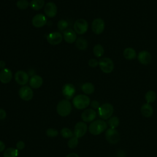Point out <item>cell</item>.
Returning a JSON list of instances; mask_svg holds the SVG:
<instances>
[{
	"label": "cell",
	"instance_id": "7402d4cb",
	"mask_svg": "<svg viewBox=\"0 0 157 157\" xmlns=\"http://www.w3.org/2000/svg\"><path fill=\"white\" fill-rule=\"evenodd\" d=\"M123 56L128 60H132L137 57V53L134 48L127 47L123 51Z\"/></svg>",
	"mask_w": 157,
	"mask_h": 157
},
{
	"label": "cell",
	"instance_id": "3957f363",
	"mask_svg": "<svg viewBox=\"0 0 157 157\" xmlns=\"http://www.w3.org/2000/svg\"><path fill=\"white\" fill-rule=\"evenodd\" d=\"M72 111V105L67 99L60 101L56 105V112L61 117L68 116Z\"/></svg>",
	"mask_w": 157,
	"mask_h": 157
},
{
	"label": "cell",
	"instance_id": "7c38bea8",
	"mask_svg": "<svg viewBox=\"0 0 157 157\" xmlns=\"http://www.w3.org/2000/svg\"><path fill=\"white\" fill-rule=\"evenodd\" d=\"M96 117V112L93 109H85L81 114V118L83 122L90 123L94 120Z\"/></svg>",
	"mask_w": 157,
	"mask_h": 157
},
{
	"label": "cell",
	"instance_id": "e0dca14e",
	"mask_svg": "<svg viewBox=\"0 0 157 157\" xmlns=\"http://www.w3.org/2000/svg\"><path fill=\"white\" fill-rule=\"evenodd\" d=\"M137 59L140 64L143 65H148L151 63L152 58L149 52L147 50H142L138 53Z\"/></svg>",
	"mask_w": 157,
	"mask_h": 157
},
{
	"label": "cell",
	"instance_id": "f1b7e54d",
	"mask_svg": "<svg viewBox=\"0 0 157 157\" xmlns=\"http://www.w3.org/2000/svg\"><path fill=\"white\" fill-rule=\"evenodd\" d=\"M93 53L95 56L101 57L104 53V49L101 44H96L93 47Z\"/></svg>",
	"mask_w": 157,
	"mask_h": 157
},
{
	"label": "cell",
	"instance_id": "ba28073f",
	"mask_svg": "<svg viewBox=\"0 0 157 157\" xmlns=\"http://www.w3.org/2000/svg\"><path fill=\"white\" fill-rule=\"evenodd\" d=\"M88 28V22L84 19H78L75 21L74 25L75 32L78 34H83L85 33Z\"/></svg>",
	"mask_w": 157,
	"mask_h": 157
},
{
	"label": "cell",
	"instance_id": "2e32d148",
	"mask_svg": "<svg viewBox=\"0 0 157 157\" xmlns=\"http://www.w3.org/2000/svg\"><path fill=\"white\" fill-rule=\"evenodd\" d=\"M57 6L53 2H47L44 7V12L49 18H53L57 14Z\"/></svg>",
	"mask_w": 157,
	"mask_h": 157
},
{
	"label": "cell",
	"instance_id": "8fae6325",
	"mask_svg": "<svg viewBox=\"0 0 157 157\" xmlns=\"http://www.w3.org/2000/svg\"><path fill=\"white\" fill-rule=\"evenodd\" d=\"M14 78L18 85L25 86L29 81V75L25 71L19 70L15 72Z\"/></svg>",
	"mask_w": 157,
	"mask_h": 157
},
{
	"label": "cell",
	"instance_id": "7a4b0ae2",
	"mask_svg": "<svg viewBox=\"0 0 157 157\" xmlns=\"http://www.w3.org/2000/svg\"><path fill=\"white\" fill-rule=\"evenodd\" d=\"M91 101L90 98L86 94L76 95L72 99V104L74 106L78 109L82 110L86 109L90 104Z\"/></svg>",
	"mask_w": 157,
	"mask_h": 157
},
{
	"label": "cell",
	"instance_id": "603a6c76",
	"mask_svg": "<svg viewBox=\"0 0 157 157\" xmlns=\"http://www.w3.org/2000/svg\"><path fill=\"white\" fill-rule=\"evenodd\" d=\"M81 90L85 94H91L94 91L95 88L93 83L90 82H86L82 85Z\"/></svg>",
	"mask_w": 157,
	"mask_h": 157
},
{
	"label": "cell",
	"instance_id": "52a82bcc",
	"mask_svg": "<svg viewBox=\"0 0 157 157\" xmlns=\"http://www.w3.org/2000/svg\"><path fill=\"white\" fill-rule=\"evenodd\" d=\"M18 95L22 100L29 101L33 99L34 93L31 88L25 85L20 88L18 91Z\"/></svg>",
	"mask_w": 157,
	"mask_h": 157
},
{
	"label": "cell",
	"instance_id": "d4e9b609",
	"mask_svg": "<svg viewBox=\"0 0 157 157\" xmlns=\"http://www.w3.org/2000/svg\"><path fill=\"white\" fill-rule=\"evenodd\" d=\"M18 150L17 148L9 147L7 148L3 153L4 157H18Z\"/></svg>",
	"mask_w": 157,
	"mask_h": 157
},
{
	"label": "cell",
	"instance_id": "9c48e42d",
	"mask_svg": "<svg viewBox=\"0 0 157 157\" xmlns=\"http://www.w3.org/2000/svg\"><path fill=\"white\" fill-rule=\"evenodd\" d=\"M88 128L87 124L83 121H79L77 123L74 129V135L77 138L82 137L87 132Z\"/></svg>",
	"mask_w": 157,
	"mask_h": 157
},
{
	"label": "cell",
	"instance_id": "e575fe53",
	"mask_svg": "<svg viewBox=\"0 0 157 157\" xmlns=\"http://www.w3.org/2000/svg\"><path fill=\"white\" fill-rule=\"evenodd\" d=\"M88 65L91 67H96L98 65H99V61L96 59H90L88 61Z\"/></svg>",
	"mask_w": 157,
	"mask_h": 157
},
{
	"label": "cell",
	"instance_id": "d590c367",
	"mask_svg": "<svg viewBox=\"0 0 157 157\" xmlns=\"http://www.w3.org/2000/svg\"><path fill=\"white\" fill-rule=\"evenodd\" d=\"M25 147V144L23 141L22 140H19L17 142L16 144V148L18 150H21L24 149Z\"/></svg>",
	"mask_w": 157,
	"mask_h": 157
},
{
	"label": "cell",
	"instance_id": "ffe728a7",
	"mask_svg": "<svg viewBox=\"0 0 157 157\" xmlns=\"http://www.w3.org/2000/svg\"><path fill=\"white\" fill-rule=\"evenodd\" d=\"M29 85L31 88L37 89L40 88L43 83L42 78L39 75H33L29 80Z\"/></svg>",
	"mask_w": 157,
	"mask_h": 157
},
{
	"label": "cell",
	"instance_id": "4dcf8cb0",
	"mask_svg": "<svg viewBox=\"0 0 157 157\" xmlns=\"http://www.w3.org/2000/svg\"><path fill=\"white\" fill-rule=\"evenodd\" d=\"M78 144V138L75 136H73L69 139L67 142V146L69 148L74 149L75 148Z\"/></svg>",
	"mask_w": 157,
	"mask_h": 157
},
{
	"label": "cell",
	"instance_id": "836d02e7",
	"mask_svg": "<svg viewBox=\"0 0 157 157\" xmlns=\"http://www.w3.org/2000/svg\"><path fill=\"white\" fill-rule=\"evenodd\" d=\"M46 134L49 137H55L58 135V131L52 128H49L46 131Z\"/></svg>",
	"mask_w": 157,
	"mask_h": 157
},
{
	"label": "cell",
	"instance_id": "ac0fdd59",
	"mask_svg": "<svg viewBox=\"0 0 157 157\" xmlns=\"http://www.w3.org/2000/svg\"><path fill=\"white\" fill-rule=\"evenodd\" d=\"M63 37L67 43L72 44L77 40V34L73 29H66L63 32Z\"/></svg>",
	"mask_w": 157,
	"mask_h": 157
},
{
	"label": "cell",
	"instance_id": "60d3db41",
	"mask_svg": "<svg viewBox=\"0 0 157 157\" xmlns=\"http://www.w3.org/2000/svg\"><path fill=\"white\" fill-rule=\"evenodd\" d=\"M5 66H6V63H5L4 61L1 60V61H0V68L2 69H4Z\"/></svg>",
	"mask_w": 157,
	"mask_h": 157
},
{
	"label": "cell",
	"instance_id": "ab89813d",
	"mask_svg": "<svg viewBox=\"0 0 157 157\" xmlns=\"http://www.w3.org/2000/svg\"><path fill=\"white\" fill-rule=\"evenodd\" d=\"M66 157H79V156L75 153H71L68 154Z\"/></svg>",
	"mask_w": 157,
	"mask_h": 157
},
{
	"label": "cell",
	"instance_id": "f546056e",
	"mask_svg": "<svg viewBox=\"0 0 157 157\" xmlns=\"http://www.w3.org/2000/svg\"><path fill=\"white\" fill-rule=\"evenodd\" d=\"M60 134L61 136L65 139H70L74 136V132L72 131V130L66 127L63 128L61 129Z\"/></svg>",
	"mask_w": 157,
	"mask_h": 157
},
{
	"label": "cell",
	"instance_id": "cb8c5ba5",
	"mask_svg": "<svg viewBox=\"0 0 157 157\" xmlns=\"http://www.w3.org/2000/svg\"><path fill=\"white\" fill-rule=\"evenodd\" d=\"M75 46L78 49L80 50H84L87 48L88 42L83 37H79L76 40Z\"/></svg>",
	"mask_w": 157,
	"mask_h": 157
},
{
	"label": "cell",
	"instance_id": "277c9868",
	"mask_svg": "<svg viewBox=\"0 0 157 157\" xmlns=\"http://www.w3.org/2000/svg\"><path fill=\"white\" fill-rule=\"evenodd\" d=\"M113 106L110 103H104L100 105L98 109L99 117L102 120L109 119L113 113Z\"/></svg>",
	"mask_w": 157,
	"mask_h": 157
},
{
	"label": "cell",
	"instance_id": "5bb4252c",
	"mask_svg": "<svg viewBox=\"0 0 157 157\" xmlns=\"http://www.w3.org/2000/svg\"><path fill=\"white\" fill-rule=\"evenodd\" d=\"M62 94L66 98L70 99L72 98L75 93V88L73 84L66 83L62 88Z\"/></svg>",
	"mask_w": 157,
	"mask_h": 157
},
{
	"label": "cell",
	"instance_id": "9a60e30c",
	"mask_svg": "<svg viewBox=\"0 0 157 157\" xmlns=\"http://www.w3.org/2000/svg\"><path fill=\"white\" fill-rule=\"evenodd\" d=\"M47 20L46 17L42 14V13H38L34 15L32 19V24L33 25L37 28H42L47 23Z\"/></svg>",
	"mask_w": 157,
	"mask_h": 157
},
{
	"label": "cell",
	"instance_id": "74e56055",
	"mask_svg": "<svg viewBox=\"0 0 157 157\" xmlns=\"http://www.w3.org/2000/svg\"><path fill=\"white\" fill-rule=\"evenodd\" d=\"M7 115L6 112L2 109H0V120H4L6 118Z\"/></svg>",
	"mask_w": 157,
	"mask_h": 157
},
{
	"label": "cell",
	"instance_id": "83f0119b",
	"mask_svg": "<svg viewBox=\"0 0 157 157\" xmlns=\"http://www.w3.org/2000/svg\"><path fill=\"white\" fill-rule=\"evenodd\" d=\"M120 124V120L119 118L116 116L111 117L109 120L107 122V124L109 126L110 128L115 129Z\"/></svg>",
	"mask_w": 157,
	"mask_h": 157
},
{
	"label": "cell",
	"instance_id": "f35d334b",
	"mask_svg": "<svg viewBox=\"0 0 157 157\" xmlns=\"http://www.w3.org/2000/svg\"><path fill=\"white\" fill-rule=\"evenodd\" d=\"M6 148V145L2 141L0 140V153L2 152Z\"/></svg>",
	"mask_w": 157,
	"mask_h": 157
},
{
	"label": "cell",
	"instance_id": "4fadbf2b",
	"mask_svg": "<svg viewBox=\"0 0 157 157\" xmlns=\"http://www.w3.org/2000/svg\"><path fill=\"white\" fill-rule=\"evenodd\" d=\"M63 36L59 32H53L47 36V42L53 45H58L62 42Z\"/></svg>",
	"mask_w": 157,
	"mask_h": 157
},
{
	"label": "cell",
	"instance_id": "6da1fadb",
	"mask_svg": "<svg viewBox=\"0 0 157 157\" xmlns=\"http://www.w3.org/2000/svg\"><path fill=\"white\" fill-rule=\"evenodd\" d=\"M107 123L104 120H96L90 124L88 131L93 135H99L107 129Z\"/></svg>",
	"mask_w": 157,
	"mask_h": 157
},
{
	"label": "cell",
	"instance_id": "30bf717a",
	"mask_svg": "<svg viewBox=\"0 0 157 157\" xmlns=\"http://www.w3.org/2000/svg\"><path fill=\"white\" fill-rule=\"evenodd\" d=\"M105 28V22L100 18L94 19L91 23V29L96 34H101Z\"/></svg>",
	"mask_w": 157,
	"mask_h": 157
},
{
	"label": "cell",
	"instance_id": "8d00e7d4",
	"mask_svg": "<svg viewBox=\"0 0 157 157\" xmlns=\"http://www.w3.org/2000/svg\"><path fill=\"white\" fill-rule=\"evenodd\" d=\"M90 105L91 107L93 109H98V108L100 107V104L99 102V101H96V100H93L90 102Z\"/></svg>",
	"mask_w": 157,
	"mask_h": 157
},
{
	"label": "cell",
	"instance_id": "1f68e13d",
	"mask_svg": "<svg viewBox=\"0 0 157 157\" xmlns=\"http://www.w3.org/2000/svg\"><path fill=\"white\" fill-rule=\"evenodd\" d=\"M16 5L18 9L21 10H25L28 7L29 3L28 0H18L17 2Z\"/></svg>",
	"mask_w": 157,
	"mask_h": 157
},
{
	"label": "cell",
	"instance_id": "44dd1931",
	"mask_svg": "<svg viewBox=\"0 0 157 157\" xmlns=\"http://www.w3.org/2000/svg\"><path fill=\"white\" fill-rule=\"evenodd\" d=\"M141 114L145 118H149L152 116L153 109L152 106L149 103L144 104L140 108Z\"/></svg>",
	"mask_w": 157,
	"mask_h": 157
},
{
	"label": "cell",
	"instance_id": "4316f807",
	"mask_svg": "<svg viewBox=\"0 0 157 157\" xmlns=\"http://www.w3.org/2000/svg\"><path fill=\"white\" fill-rule=\"evenodd\" d=\"M145 99L147 103L154 102L156 99V93L153 90H149L145 93Z\"/></svg>",
	"mask_w": 157,
	"mask_h": 157
},
{
	"label": "cell",
	"instance_id": "d6a6232c",
	"mask_svg": "<svg viewBox=\"0 0 157 157\" xmlns=\"http://www.w3.org/2000/svg\"><path fill=\"white\" fill-rule=\"evenodd\" d=\"M57 27L60 31L66 30L68 27V23L65 20H60L57 23Z\"/></svg>",
	"mask_w": 157,
	"mask_h": 157
},
{
	"label": "cell",
	"instance_id": "5b68a950",
	"mask_svg": "<svg viewBox=\"0 0 157 157\" xmlns=\"http://www.w3.org/2000/svg\"><path fill=\"white\" fill-rule=\"evenodd\" d=\"M99 66L101 70L105 74L111 73L114 69V63L113 61L107 57H103L99 61Z\"/></svg>",
	"mask_w": 157,
	"mask_h": 157
},
{
	"label": "cell",
	"instance_id": "484cf974",
	"mask_svg": "<svg viewBox=\"0 0 157 157\" xmlns=\"http://www.w3.org/2000/svg\"><path fill=\"white\" fill-rule=\"evenodd\" d=\"M44 0H32L29 5L33 10H39L44 7Z\"/></svg>",
	"mask_w": 157,
	"mask_h": 157
},
{
	"label": "cell",
	"instance_id": "8992f818",
	"mask_svg": "<svg viewBox=\"0 0 157 157\" xmlns=\"http://www.w3.org/2000/svg\"><path fill=\"white\" fill-rule=\"evenodd\" d=\"M105 137L107 141L112 144H116L120 140V136L118 131L116 129L109 128L106 130Z\"/></svg>",
	"mask_w": 157,
	"mask_h": 157
},
{
	"label": "cell",
	"instance_id": "d6986e66",
	"mask_svg": "<svg viewBox=\"0 0 157 157\" xmlns=\"http://www.w3.org/2000/svg\"><path fill=\"white\" fill-rule=\"evenodd\" d=\"M12 78V72L8 68H4L0 72V81L2 83H9Z\"/></svg>",
	"mask_w": 157,
	"mask_h": 157
}]
</instances>
